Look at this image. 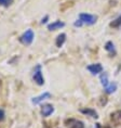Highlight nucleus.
I'll list each match as a JSON object with an SVG mask.
<instances>
[{
    "mask_svg": "<svg viewBox=\"0 0 121 128\" xmlns=\"http://www.w3.org/2000/svg\"><path fill=\"white\" fill-rule=\"evenodd\" d=\"M4 116H5L4 111L2 110V108H0V122H2V120H4Z\"/></svg>",
    "mask_w": 121,
    "mask_h": 128,
    "instance_id": "dca6fc26",
    "label": "nucleus"
},
{
    "mask_svg": "<svg viewBox=\"0 0 121 128\" xmlns=\"http://www.w3.org/2000/svg\"><path fill=\"white\" fill-rule=\"evenodd\" d=\"M101 82L104 87H107L108 84H109V82H108V75L106 73H103V74L101 75Z\"/></svg>",
    "mask_w": 121,
    "mask_h": 128,
    "instance_id": "2eb2a0df",
    "label": "nucleus"
},
{
    "mask_svg": "<svg viewBox=\"0 0 121 128\" xmlns=\"http://www.w3.org/2000/svg\"><path fill=\"white\" fill-rule=\"evenodd\" d=\"M81 113L88 115V116H91V117H93V118H97V117H98L96 111L93 110V108H82V110H81Z\"/></svg>",
    "mask_w": 121,
    "mask_h": 128,
    "instance_id": "9d476101",
    "label": "nucleus"
},
{
    "mask_svg": "<svg viewBox=\"0 0 121 128\" xmlns=\"http://www.w3.org/2000/svg\"><path fill=\"white\" fill-rule=\"evenodd\" d=\"M117 90V84L116 82H109L108 84L107 87H105V91L107 92V94H113Z\"/></svg>",
    "mask_w": 121,
    "mask_h": 128,
    "instance_id": "ddd939ff",
    "label": "nucleus"
},
{
    "mask_svg": "<svg viewBox=\"0 0 121 128\" xmlns=\"http://www.w3.org/2000/svg\"><path fill=\"white\" fill-rule=\"evenodd\" d=\"M111 120L116 125L121 124V111H117L111 114Z\"/></svg>",
    "mask_w": 121,
    "mask_h": 128,
    "instance_id": "9b49d317",
    "label": "nucleus"
},
{
    "mask_svg": "<svg viewBox=\"0 0 121 128\" xmlns=\"http://www.w3.org/2000/svg\"><path fill=\"white\" fill-rule=\"evenodd\" d=\"M65 41H66V34H64V33L60 34L59 36H57L56 40H55V44H56V47L60 48V47L63 46V44H64Z\"/></svg>",
    "mask_w": 121,
    "mask_h": 128,
    "instance_id": "1a4fd4ad",
    "label": "nucleus"
},
{
    "mask_svg": "<svg viewBox=\"0 0 121 128\" xmlns=\"http://www.w3.org/2000/svg\"><path fill=\"white\" fill-rule=\"evenodd\" d=\"M35 82L39 86H42L44 84V78H43V75H42V72H41V66L38 65L36 70L34 72V76H33Z\"/></svg>",
    "mask_w": 121,
    "mask_h": 128,
    "instance_id": "7ed1b4c3",
    "label": "nucleus"
},
{
    "mask_svg": "<svg viewBox=\"0 0 121 128\" xmlns=\"http://www.w3.org/2000/svg\"><path fill=\"white\" fill-rule=\"evenodd\" d=\"M65 124L68 128H84L83 122H81L80 120H76V118H68L66 120Z\"/></svg>",
    "mask_w": 121,
    "mask_h": 128,
    "instance_id": "20e7f679",
    "label": "nucleus"
},
{
    "mask_svg": "<svg viewBox=\"0 0 121 128\" xmlns=\"http://www.w3.org/2000/svg\"><path fill=\"white\" fill-rule=\"evenodd\" d=\"M0 4H2V6H7V0H0Z\"/></svg>",
    "mask_w": 121,
    "mask_h": 128,
    "instance_id": "f3484780",
    "label": "nucleus"
},
{
    "mask_svg": "<svg viewBox=\"0 0 121 128\" xmlns=\"http://www.w3.org/2000/svg\"><path fill=\"white\" fill-rule=\"evenodd\" d=\"M34 37H35L34 32L31 30H26V32H25V33L20 37V41H21V42L23 44H26V46H28V44H30L31 42H33Z\"/></svg>",
    "mask_w": 121,
    "mask_h": 128,
    "instance_id": "f03ea898",
    "label": "nucleus"
},
{
    "mask_svg": "<svg viewBox=\"0 0 121 128\" xmlns=\"http://www.w3.org/2000/svg\"><path fill=\"white\" fill-rule=\"evenodd\" d=\"M50 97H51V94H50V92H44V94L38 96V97H36V98H33L31 102H33L34 104H39L40 102H42L43 100H46V99H49Z\"/></svg>",
    "mask_w": 121,
    "mask_h": 128,
    "instance_id": "0eeeda50",
    "label": "nucleus"
},
{
    "mask_svg": "<svg viewBox=\"0 0 121 128\" xmlns=\"http://www.w3.org/2000/svg\"><path fill=\"white\" fill-rule=\"evenodd\" d=\"M64 26H65L64 22L55 21V22H53V23L49 24V26H48V30H60V28H63Z\"/></svg>",
    "mask_w": 121,
    "mask_h": 128,
    "instance_id": "6e6552de",
    "label": "nucleus"
},
{
    "mask_svg": "<svg viewBox=\"0 0 121 128\" xmlns=\"http://www.w3.org/2000/svg\"><path fill=\"white\" fill-rule=\"evenodd\" d=\"M88 71L93 75H96V74H100V73L103 72V66H102L101 63H94V64H90L88 66Z\"/></svg>",
    "mask_w": 121,
    "mask_h": 128,
    "instance_id": "39448f33",
    "label": "nucleus"
},
{
    "mask_svg": "<svg viewBox=\"0 0 121 128\" xmlns=\"http://www.w3.org/2000/svg\"><path fill=\"white\" fill-rule=\"evenodd\" d=\"M49 18V16H46L44 18H42V21H41V24H44V23H47V20Z\"/></svg>",
    "mask_w": 121,
    "mask_h": 128,
    "instance_id": "a211bd4d",
    "label": "nucleus"
},
{
    "mask_svg": "<svg viewBox=\"0 0 121 128\" xmlns=\"http://www.w3.org/2000/svg\"><path fill=\"white\" fill-rule=\"evenodd\" d=\"M97 21V16L94 14H90V13H80L79 14V18L75 22V26L76 27H80L82 25H93L96 23Z\"/></svg>",
    "mask_w": 121,
    "mask_h": 128,
    "instance_id": "f257e3e1",
    "label": "nucleus"
},
{
    "mask_svg": "<svg viewBox=\"0 0 121 128\" xmlns=\"http://www.w3.org/2000/svg\"><path fill=\"white\" fill-rule=\"evenodd\" d=\"M105 50H106L107 52H109L110 54L116 53V49H115V44L113 41H107L106 44H105Z\"/></svg>",
    "mask_w": 121,
    "mask_h": 128,
    "instance_id": "f8f14e48",
    "label": "nucleus"
},
{
    "mask_svg": "<svg viewBox=\"0 0 121 128\" xmlns=\"http://www.w3.org/2000/svg\"><path fill=\"white\" fill-rule=\"evenodd\" d=\"M53 112H54V108L51 104H44V105H42V108H41V115L44 117L50 116Z\"/></svg>",
    "mask_w": 121,
    "mask_h": 128,
    "instance_id": "423d86ee",
    "label": "nucleus"
},
{
    "mask_svg": "<svg viewBox=\"0 0 121 128\" xmlns=\"http://www.w3.org/2000/svg\"><path fill=\"white\" fill-rule=\"evenodd\" d=\"M109 26L113 27V28H119V27H121V15H119L118 18H115V20L109 24Z\"/></svg>",
    "mask_w": 121,
    "mask_h": 128,
    "instance_id": "4468645a",
    "label": "nucleus"
}]
</instances>
